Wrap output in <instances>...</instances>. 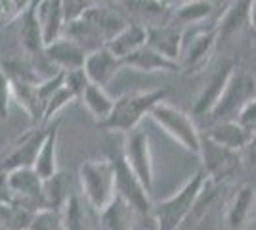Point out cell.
Returning <instances> with one entry per match:
<instances>
[{"mask_svg": "<svg viewBox=\"0 0 256 230\" xmlns=\"http://www.w3.org/2000/svg\"><path fill=\"white\" fill-rule=\"evenodd\" d=\"M60 127H62V117L54 119L48 127V134L44 138L42 148L36 155V161H34V171L42 178L56 175L60 169H58V140H60Z\"/></svg>", "mask_w": 256, "mask_h": 230, "instance_id": "cell-17", "label": "cell"}, {"mask_svg": "<svg viewBox=\"0 0 256 230\" xmlns=\"http://www.w3.org/2000/svg\"><path fill=\"white\" fill-rule=\"evenodd\" d=\"M232 75H234L232 66L220 67V69L210 77V81H208V85L204 87L203 92L199 94L193 111H195V113H206V111L210 113L214 106L218 104V100L222 98V94H224V90H226V87H228Z\"/></svg>", "mask_w": 256, "mask_h": 230, "instance_id": "cell-20", "label": "cell"}, {"mask_svg": "<svg viewBox=\"0 0 256 230\" xmlns=\"http://www.w3.org/2000/svg\"><path fill=\"white\" fill-rule=\"evenodd\" d=\"M250 205H252V190L243 188L241 194L235 197L234 205L230 209V215H228V222H230L232 228L237 230L245 224L246 217L250 213Z\"/></svg>", "mask_w": 256, "mask_h": 230, "instance_id": "cell-30", "label": "cell"}, {"mask_svg": "<svg viewBox=\"0 0 256 230\" xmlns=\"http://www.w3.org/2000/svg\"><path fill=\"white\" fill-rule=\"evenodd\" d=\"M0 230H10V228H8V226H6V224H4L2 220H0Z\"/></svg>", "mask_w": 256, "mask_h": 230, "instance_id": "cell-43", "label": "cell"}, {"mask_svg": "<svg viewBox=\"0 0 256 230\" xmlns=\"http://www.w3.org/2000/svg\"><path fill=\"white\" fill-rule=\"evenodd\" d=\"M216 41V33L214 31H203V33H195L192 43L184 41V48H182V58H184V66L186 67H201L206 62V58L210 54Z\"/></svg>", "mask_w": 256, "mask_h": 230, "instance_id": "cell-23", "label": "cell"}, {"mask_svg": "<svg viewBox=\"0 0 256 230\" xmlns=\"http://www.w3.org/2000/svg\"><path fill=\"white\" fill-rule=\"evenodd\" d=\"M80 102L84 104L86 110L90 111V115L98 121V125L104 123L111 115L113 106H115V100L107 94L106 88L100 87V85H94V83H90L84 88V92L80 96Z\"/></svg>", "mask_w": 256, "mask_h": 230, "instance_id": "cell-25", "label": "cell"}, {"mask_svg": "<svg viewBox=\"0 0 256 230\" xmlns=\"http://www.w3.org/2000/svg\"><path fill=\"white\" fill-rule=\"evenodd\" d=\"M124 66L132 67V69H138V71L151 73V71H176L180 67V64L164 58L155 48H151L150 44H146V46L140 48L138 52L128 56L126 60H124Z\"/></svg>", "mask_w": 256, "mask_h": 230, "instance_id": "cell-21", "label": "cell"}, {"mask_svg": "<svg viewBox=\"0 0 256 230\" xmlns=\"http://www.w3.org/2000/svg\"><path fill=\"white\" fill-rule=\"evenodd\" d=\"M148 44V27L142 23H128L107 44V48L122 62Z\"/></svg>", "mask_w": 256, "mask_h": 230, "instance_id": "cell-15", "label": "cell"}, {"mask_svg": "<svg viewBox=\"0 0 256 230\" xmlns=\"http://www.w3.org/2000/svg\"><path fill=\"white\" fill-rule=\"evenodd\" d=\"M94 4L90 0H62V8H64V16H65V23L76 22L84 16L86 12L90 10Z\"/></svg>", "mask_w": 256, "mask_h": 230, "instance_id": "cell-36", "label": "cell"}, {"mask_svg": "<svg viewBox=\"0 0 256 230\" xmlns=\"http://www.w3.org/2000/svg\"><path fill=\"white\" fill-rule=\"evenodd\" d=\"M8 175V184L14 194V201L23 207L31 209L34 213L44 209V178L34 167H22L14 169Z\"/></svg>", "mask_w": 256, "mask_h": 230, "instance_id": "cell-9", "label": "cell"}, {"mask_svg": "<svg viewBox=\"0 0 256 230\" xmlns=\"http://www.w3.org/2000/svg\"><path fill=\"white\" fill-rule=\"evenodd\" d=\"M73 190V175L67 171H58L56 175L44 178V209L62 211Z\"/></svg>", "mask_w": 256, "mask_h": 230, "instance_id": "cell-18", "label": "cell"}, {"mask_svg": "<svg viewBox=\"0 0 256 230\" xmlns=\"http://www.w3.org/2000/svg\"><path fill=\"white\" fill-rule=\"evenodd\" d=\"M128 25L122 14L109 4H94L84 16L65 27V33L73 39L86 54H92L109 44L115 35Z\"/></svg>", "mask_w": 256, "mask_h": 230, "instance_id": "cell-1", "label": "cell"}, {"mask_svg": "<svg viewBox=\"0 0 256 230\" xmlns=\"http://www.w3.org/2000/svg\"><path fill=\"white\" fill-rule=\"evenodd\" d=\"M150 117L168 136H172L178 144H182L186 150L193 153H201V146H203V136L199 134L195 123L190 119V115H186L184 111L174 108L166 102H159L153 110H151Z\"/></svg>", "mask_w": 256, "mask_h": 230, "instance_id": "cell-6", "label": "cell"}, {"mask_svg": "<svg viewBox=\"0 0 256 230\" xmlns=\"http://www.w3.org/2000/svg\"><path fill=\"white\" fill-rule=\"evenodd\" d=\"M10 201H14V194L8 184V175L0 173V203H10Z\"/></svg>", "mask_w": 256, "mask_h": 230, "instance_id": "cell-38", "label": "cell"}, {"mask_svg": "<svg viewBox=\"0 0 256 230\" xmlns=\"http://www.w3.org/2000/svg\"><path fill=\"white\" fill-rule=\"evenodd\" d=\"M208 138L216 144L230 148V150H241L248 146L252 140V136L237 123V121H222V123H214V127L208 132Z\"/></svg>", "mask_w": 256, "mask_h": 230, "instance_id": "cell-22", "label": "cell"}, {"mask_svg": "<svg viewBox=\"0 0 256 230\" xmlns=\"http://www.w3.org/2000/svg\"><path fill=\"white\" fill-rule=\"evenodd\" d=\"M118 2H122V0H118Z\"/></svg>", "mask_w": 256, "mask_h": 230, "instance_id": "cell-44", "label": "cell"}, {"mask_svg": "<svg viewBox=\"0 0 256 230\" xmlns=\"http://www.w3.org/2000/svg\"><path fill=\"white\" fill-rule=\"evenodd\" d=\"M75 100H76L75 94L64 85V87L54 94L52 98L46 102V106H44V115H42L44 125H48V123H52L54 119H58V117H60V111L64 110L67 104L75 102Z\"/></svg>", "mask_w": 256, "mask_h": 230, "instance_id": "cell-31", "label": "cell"}, {"mask_svg": "<svg viewBox=\"0 0 256 230\" xmlns=\"http://www.w3.org/2000/svg\"><path fill=\"white\" fill-rule=\"evenodd\" d=\"M122 67H124V62L113 54L107 46L88 54L84 62V71L90 79V83L100 85L104 88H106V85H109V81L117 75Z\"/></svg>", "mask_w": 256, "mask_h": 230, "instance_id": "cell-13", "label": "cell"}, {"mask_svg": "<svg viewBox=\"0 0 256 230\" xmlns=\"http://www.w3.org/2000/svg\"><path fill=\"white\" fill-rule=\"evenodd\" d=\"M250 25L256 27V0H250Z\"/></svg>", "mask_w": 256, "mask_h": 230, "instance_id": "cell-40", "label": "cell"}, {"mask_svg": "<svg viewBox=\"0 0 256 230\" xmlns=\"http://www.w3.org/2000/svg\"><path fill=\"white\" fill-rule=\"evenodd\" d=\"M256 90L254 79L245 73V71H237L232 75L228 87H226L222 98L218 100V104L210 111V119L214 123H222V121H235L239 111L245 108L246 104L252 100Z\"/></svg>", "mask_w": 256, "mask_h": 230, "instance_id": "cell-8", "label": "cell"}, {"mask_svg": "<svg viewBox=\"0 0 256 230\" xmlns=\"http://www.w3.org/2000/svg\"><path fill=\"white\" fill-rule=\"evenodd\" d=\"M29 230H65L62 211H54V209L38 211L32 217Z\"/></svg>", "mask_w": 256, "mask_h": 230, "instance_id": "cell-33", "label": "cell"}, {"mask_svg": "<svg viewBox=\"0 0 256 230\" xmlns=\"http://www.w3.org/2000/svg\"><path fill=\"white\" fill-rule=\"evenodd\" d=\"M64 85L75 94L76 100H80L82 92H84V88L90 85V79H88V75H86L84 67H82V69H73V71H65Z\"/></svg>", "mask_w": 256, "mask_h": 230, "instance_id": "cell-35", "label": "cell"}, {"mask_svg": "<svg viewBox=\"0 0 256 230\" xmlns=\"http://www.w3.org/2000/svg\"><path fill=\"white\" fill-rule=\"evenodd\" d=\"M122 6V12L134 18V23H142L146 27L164 23V14L168 6H164L160 0H122L118 2Z\"/></svg>", "mask_w": 256, "mask_h": 230, "instance_id": "cell-19", "label": "cell"}, {"mask_svg": "<svg viewBox=\"0 0 256 230\" xmlns=\"http://www.w3.org/2000/svg\"><path fill=\"white\" fill-rule=\"evenodd\" d=\"M164 100V90H146V92H132L115 100L111 115L98 127L109 132H130L138 129L142 119L150 115L151 110Z\"/></svg>", "mask_w": 256, "mask_h": 230, "instance_id": "cell-2", "label": "cell"}, {"mask_svg": "<svg viewBox=\"0 0 256 230\" xmlns=\"http://www.w3.org/2000/svg\"><path fill=\"white\" fill-rule=\"evenodd\" d=\"M132 213L134 209L122 197H115L100 215L102 230H132Z\"/></svg>", "mask_w": 256, "mask_h": 230, "instance_id": "cell-24", "label": "cell"}, {"mask_svg": "<svg viewBox=\"0 0 256 230\" xmlns=\"http://www.w3.org/2000/svg\"><path fill=\"white\" fill-rule=\"evenodd\" d=\"M34 14L42 31L44 46L64 37L67 23H65L62 0H34Z\"/></svg>", "mask_w": 256, "mask_h": 230, "instance_id": "cell-12", "label": "cell"}, {"mask_svg": "<svg viewBox=\"0 0 256 230\" xmlns=\"http://www.w3.org/2000/svg\"><path fill=\"white\" fill-rule=\"evenodd\" d=\"M90 2H92V4H109L111 0H90Z\"/></svg>", "mask_w": 256, "mask_h": 230, "instance_id": "cell-42", "label": "cell"}, {"mask_svg": "<svg viewBox=\"0 0 256 230\" xmlns=\"http://www.w3.org/2000/svg\"><path fill=\"white\" fill-rule=\"evenodd\" d=\"M148 44L157 52H160L164 58L178 62V58H182V48H184V33L166 22L151 25L148 27Z\"/></svg>", "mask_w": 256, "mask_h": 230, "instance_id": "cell-14", "label": "cell"}, {"mask_svg": "<svg viewBox=\"0 0 256 230\" xmlns=\"http://www.w3.org/2000/svg\"><path fill=\"white\" fill-rule=\"evenodd\" d=\"M48 125H32L29 131L18 136L0 155V173H10L22 167H34L36 155L42 148V142L48 134Z\"/></svg>", "mask_w": 256, "mask_h": 230, "instance_id": "cell-7", "label": "cell"}, {"mask_svg": "<svg viewBox=\"0 0 256 230\" xmlns=\"http://www.w3.org/2000/svg\"><path fill=\"white\" fill-rule=\"evenodd\" d=\"M86 52L78 44L69 39L67 35L60 37L58 41L44 46V58L56 71H73V69H82L86 62Z\"/></svg>", "mask_w": 256, "mask_h": 230, "instance_id": "cell-11", "label": "cell"}, {"mask_svg": "<svg viewBox=\"0 0 256 230\" xmlns=\"http://www.w3.org/2000/svg\"><path fill=\"white\" fill-rule=\"evenodd\" d=\"M204 180H206L204 173H197L174 196L160 201L157 207H153L151 215L157 222V230H176L192 215L195 203L203 192Z\"/></svg>", "mask_w": 256, "mask_h": 230, "instance_id": "cell-4", "label": "cell"}, {"mask_svg": "<svg viewBox=\"0 0 256 230\" xmlns=\"http://www.w3.org/2000/svg\"><path fill=\"white\" fill-rule=\"evenodd\" d=\"M237 123L245 129L250 136H256V100H250L237 115Z\"/></svg>", "mask_w": 256, "mask_h": 230, "instance_id": "cell-37", "label": "cell"}, {"mask_svg": "<svg viewBox=\"0 0 256 230\" xmlns=\"http://www.w3.org/2000/svg\"><path fill=\"white\" fill-rule=\"evenodd\" d=\"M78 182L82 197L96 213H102L117 197L115 169L109 157L100 161L98 159L84 161L78 169Z\"/></svg>", "mask_w": 256, "mask_h": 230, "instance_id": "cell-3", "label": "cell"}, {"mask_svg": "<svg viewBox=\"0 0 256 230\" xmlns=\"http://www.w3.org/2000/svg\"><path fill=\"white\" fill-rule=\"evenodd\" d=\"M250 22V0H235L226 12L222 25H220V35H230L237 31L243 23Z\"/></svg>", "mask_w": 256, "mask_h": 230, "instance_id": "cell-28", "label": "cell"}, {"mask_svg": "<svg viewBox=\"0 0 256 230\" xmlns=\"http://www.w3.org/2000/svg\"><path fill=\"white\" fill-rule=\"evenodd\" d=\"M164 6H172V4H178V6H182V4H186V2H190V0H160Z\"/></svg>", "mask_w": 256, "mask_h": 230, "instance_id": "cell-41", "label": "cell"}, {"mask_svg": "<svg viewBox=\"0 0 256 230\" xmlns=\"http://www.w3.org/2000/svg\"><path fill=\"white\" fill-rule=\"evenodd\" d=\"M201 155L204 157V165H206V173L210 176H224L228 175L235 165H237V152L224 148L220 144H216L206 136L203 138V146H201Z\"/></svg>", "mask_w": 256, "mask_h": 230, "instance_id": "cell-16", "label": "cell"}, {"mask_svg": "<svg viewBox=\"0 0 256 230\" xmlns=\"http://www.w3.org/2000/svg\"><path fill=\"white\" fill-rule=\"evenodd\" d=\"M18 22H20V39H22L23 48L29 54H38V52L44 54V39L38 20H36V14H34V4H32L31 10L25 12Z\"/></svg>", "mask_w": 256, "mask_h": 230, "instance_id": "cell-27", "label": "cell"}, {"mask_svg": "<svg viewBox=\"0 0 256 230\" xmlns=\"http://www.w3.org/2000/svg\"><path fill=\"white\" fill-rule=\"evenodd\" d=\"M248 152H250V159L256 163V136H252V140L248 142Z\"/></svg>", "mask_w": 256, "mask_h": 230, "instance_id": "cell-39", "label": "cell"}, {"mask_svg": "<svg viewBox=\"0 0 256 230\" xmlns=\"http://www.w3.org/2000/svg\"><path fill=\"white\" fill-rule=\"evenodd\" d=\"M34 0H0V25L18 22L27 10H31Z\"/></svg>", "mask_w": 256, "mask_h": 230, "instance_id": "cell-32", "label": "cell"}, {"mask_svg": "<svg viewBox=\"0 0 256 230\" xmlns=\"http://www.w3.org/2000/svg\"><path fill=\"white\" fill-rule=\"evenodd\" d=\"M122 152L126 157L128 165L132 171L138 175L142 184L148 188L151 194L153 190V159H151V148H150V136L144 129H134L128 132Z\"/></svg>", "mask_w": 256, "mask_h": 230, "instance_id": "cell-10", "label": "cell"}, {"mask_svg": "<svg viewBox=\"0 0 256 230\" xmlns=\"http://www.w3.org/2000/svg\"><path fill=\"white\" fill-rule=\"evenodd\" d=\"M212 12V4L208 0H190L178 6L174 12V18L182 23H199Z\"/></svg>", "mask_w": 256, "mask_h": 230, "instance_id": "cell-29", "label": "cell"}, {"mask_svg": "<svg viewBox=\"0 0 256 230\" xmlns=\"http://www.w3.org/2000/svg\"><path fill=\"white\" fill-rule=\"evenodd\" d=\"M109 159L115 169V184H117V196L122 197L130 207L134 209V213L140 215H151V201L148 188L142 184L138 175L132 171V167L128 165L124 152L111 148L109 150Z\"/></svg>", "mask_w": 256, "mask_h": 230, "instance_id": "cell-5", "label": "cell"}, {"mask_svg": "<svg viewBox=\"0 0 256 230\" xmlns=\"http://www.w3.org/2000/svg\"><path fill=\"white\" fill-rule=\"evenodd\" d=\"M88 203L82 196L76 192L71 194L67 203L62 209L65 230H94V224L90 222V213H88Z\"/></svg>", "mask_w": 256, "mask_h": 230, "instance_id": "cell-26", "label": "cell"}, {"mask_svg": "<svg viewBox=\"0 0 256 230\" xmlns=\"http://www.w3.org/2000/svg\"><path fill=\"white\" fill-rule=\"evenodd\" d=\"M14 100V85L4 67L0 66V119H8L10 113V104Z\"/></svg>", "mask_w": 256, "mask_h": 230, "instance_id": "cell-34", "label": "cell"}]
</instances>
